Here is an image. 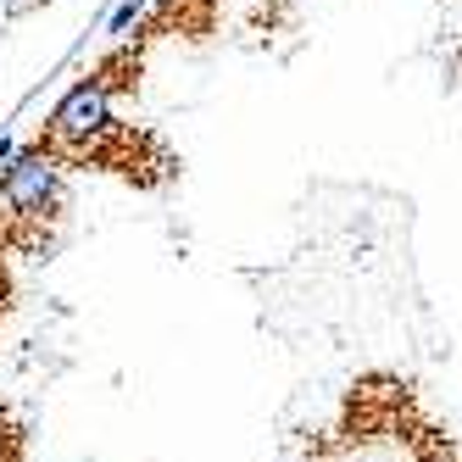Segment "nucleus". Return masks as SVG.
<instances>
[{
    "mask_svg": "<svg viewBox=\"0 0 462 462\" xmlns=\"http://www.w3.org/2000/svg\"><path fill=\"white\" fill-rule=\"evenodd\" d=\"M145 17V0H123V6L106 17V34H128V28H134Z\"/></svg>",
    "mask_w": 462,
    "mask_h": 462,
    "instance_id": "nucleus-3",
    "label": "nucleus"
},
{
    "mask_svg": "<svg viewBox=\"0 0 462 462\" xmlns=\"http://www.w3.org/2000/svg\"><path fill=\"white\" fill-rule=\"evenodd\" d=\"M112 128L117 123H112V84H106V73L79 79L51 112V140H61V145H95L101 134H112Z\"/></svg>",
    "mask_w": 462,
    "mask_h": 462,
    "instance_id": "nucleus-1",
    "label": "nucleus"
},
{
    "mask_svg": "<svg viewBox=\"0 0 462 462\" xmlns=\"http://www.w3.org/2000/svg\"><path fill=\"white\" fill-rule=\"evenodd\" d=\"M12 156H17V140H12V134H0V162H12Z\"/></svg>",
    "mask_w": 462,
    "mask_h": 462,
    "instance_id": "nucleus-4",
    "label": "nucleus"
},
{
    "mask_svg": "<svg viewBox=\"0 0 462 462\" xmlns=\"http://www.w3.org/2000/svg\"><path fill=\"white\" fill-rule=\"evenodd\" d=\"M56 189H61V173H56L51 151H23V156L6 162V179H0V207H6V217H17V223H34V217L51 212Z\"/></svg>",
    "mask_w": 462,
    "mask_h": 462,
    "instance_id": "nucleus-2",
    "label": "nucleus"
}]
</instances>
